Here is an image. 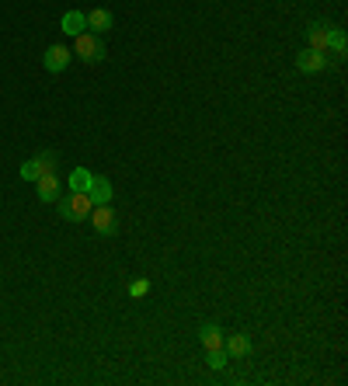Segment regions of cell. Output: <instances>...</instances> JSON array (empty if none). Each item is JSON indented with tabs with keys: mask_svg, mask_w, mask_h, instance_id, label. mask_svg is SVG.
I'll list each match as a JSON object with an SVG mask.
<instances>
[{
	"mask_svg": "<svg viewBox=\"0 0 348 386\" xmlns=\"http://www.w3.org/2000/svg\"><path fill=\"white\" fill-rule=\"evenodd\" d=\"M35 188H39V199L42 202H56L60 199V178L53 171H46L42 178H35Z\"/></svg>",
	"mask_w": 348,
	"mask_h": 386,
	"instance_id": "obj_8",
	"label": "cell"
},
{
	"mask_svg": "<svg viewBox=\"0 0 348 386\" xmlns=\"http://www.w3.org/2000/svg\"><path fill=\"white\" fill-rule=\"evenodd\" d=\"M327 39H331V25H324V22H313V25L306 28V49L327 53Z\"/></svg>",
	"mask_w": 348,
	"mask_h": 386,
	"instance_id": "obj_6",
	"label": "cell"
},
{
	"mask_svg": "<svg viewBox=\"0 0 348 386\" xmlns=\"http://www.w3.org/2000/svg\"><path fill=\"white\" fill-rule=\"evenodd\" d=\"M56 205H60V216H63L67 223H81V219H88V216H91V209H94V202H91L84 192L60 195V199H56Z\"/></svg>",
	"mask_w": 348,
	"mask_h": 386,
	"instance_id": "obj_1",
	"label": "cell"
},
{
	"mask_svg": "<svg viewBox=\"0 0 348 386\" xmlns=\"http://www.w3.org/2000/svg\"><path fill=\"white\" fill-rule=\"evenodd\" d=\"M223 351L230 358H247L251 355V334H230V337H223Z\"/></svg>",
	"mask_w": 348,
	"mask_h": 386,
	"instance_id": "obj_7",
	"label": "cell"
},
{
	"mask_svg": "<svg viewBox=\"0 0 348 386\" xmlns=\"http://www.w3.org/2000/svg\"><path fill=\"white\" fill-rule=\"evenodd\" d=\"M112 28V15L105 11V8H94V11H88V32H94V35H105Z\"/></svg>",
	"mask_w": 348,
	"mask_h": 386,
	"instance_id": "obj_10",
	"label": "cell"
},
{
	"mask_svg": "<svg viewBox=\"0 0 348 386\" xmlns=\"http://www.w3.org/2000/svg\"><path fill=\"white\" fill-rule=\"evenodd\" d=\"M42 174H46V167L39 164V157H32V160H25V164H22V178L35 181V178H42Z\"/></svg>",
	"mask_w": 348,
	"mask_h": 386,
	"instance_id": "obj_15",
	"label": "cell"
},
{
	"mask_svg": "<svg viewBox=\"0 0 348 386\" xmlns=\"http://www.w3.org/2000/svg\"><path fill=\"white\" fill-rule=\"evenodd\" d=\"M223 337H226V334H223L216 324H202V327H199V341L206 344V351H213V348H223Z\"/></svg>",
	"mask_w": 348,
	"mask_h": 386,
	"instance_id": "obj_11",
	"label": "cell"
},
{
	"mask_svg": "<svg viewBox=\"0 0 348 386\" xmlns=\"http://www.w3.org/2000/svg\"><path fill=\"white\" fill-rule=\"evenodd\" d=\"M327 67V53H317V49H303L296 56V70L299 74H320Z\"/></svg>",
	"mask_w": 348,
	"mask_h": 386,
	"instance_id": "obj_5",
	"label": "cell"
},
{
	"mask_svg": "<svg viewBox=\"0 0 348 386\" xmlns=\"http://www.w3.org/2000/svg\"><path fill=\"white\" fill-rule=\"evenodd\" d=\"M91 171H84V167H77L74 174H70V192H84L88 195V188H91Z\"/></svg>",
	"mask_w": 348,
	"mask_h": 386,
	"instance_id": "obj_14",
	"label": "cell"
},
{
	"mask_svg": "<svg viewBox=\"0 0 348 386\" xmlns=\"http://www.w3.org/2000/svg\"><path fill=\"white\" fill-rule=\"evenodd\" d=\"M206 362H209V369H226L230 355H226L223 348H213V351H206Z\"/></svg>",
	"mask_w": 348,
	"mask_h": 386,
	"instance_id": "obj_16",
	"label": "cell"
},
{
	"mask_svg": "<svg viewBox=\"0 0 348 386\" xmlns=\"http://www.w3.org/2000/svg\"><path fill=\"white\" fill-rule=\"evenodd\" d=\"M77 39V46L70 49L77 60H84V63H101L105 60V39L101 35H94V32H81V35H74Z\"/></svg>",
	"mask_w": 348,
	"mask_h": 386,
	"instance_id": "obj_2",
	"label": "cell"
},
{
	"mask_svg": "<svg viewBox=\"0 0 348 386\" xmlns=\"http://www.w3.org/2000/svg\"><path fill=\"white\" fill-rule=\"evenodd\" d=\"M327 49L338 56V60H345V53H348V35L341 32V28H331V39H327Z\"/></svg>",
	"mask_w": 348,
	"mask_h": 386,
	"instance_id": "obj_13",
	"label": "cell"
},
{
	"mask_svg": "<svg viewBox=\"0 0 348 386\" xmlns=\"http://www.w3.org/2000/svg\"><path fill=\"white\" fill-rule=\"evenodd\" d=\"M70 60H74V53H70L67 46H49L46 56H42V63H46L49 74H63V70L70 67Z\"/></svg>",
	"mask_w": 348,
	"mask_h": 386,
	"instance_id": "obj_4",
	"label": "cell"
},
{
	"mask_svg": "<svg viewBox=\"0 0 348 386\" xmlns=\"http://www.w3.org/2000/svg\"><path fill=\"white\" fill-rule=\"evenodd\" d=\"M60 25H63L67 35H81V32H88V15H81V11H67Z\"/></svg>",
	"mask_w": 348,
	"mask_h": 386,
	"instance_id": "obj_12",
	"label": "cell"
},
{
	"mask_svg": "<svg viewBox=\"0 0 348 386\" xmlns=\"http://www.w3.org/2000/svg\"><path fill=\"white\" fill-rule=\"evenodd\" d=\"M91 226H94L98 233H105V237H115V233H119V216H115L112 202L91 209Z\"/></svg>",
	"mask_w": 348,
	"mask_h": 386,
	"instance_id": "obj_3",
	"label": "cell"
},
{
	"mask_svg": "<svg viewBox=\"0 0 348 386\" xmlns=\"http://www.w3.org/2000/svg\"><path fill=\"white\" fill-rule=\"evenodd\" d=\"M88 199H91L94 205H108V202H112V181H108V178H91Z\"/></svg>",
	"mask_w": 348,
	"mask_h": 386,
	"instance_id": "obj_9",
	"label": "cell"
},
{
	"mask_svg": "<svg viewBox=\"0 0 348 386\" xmlns=\"http://www.w3.org/2000/svg\"><path fill=\"white\" fill-rule=\"evenodd\" d=\"M147 292H150V282H147V278L129 282V296H136V299H140V296H147Z\"/></svg>",
	"mask_w": 348,
	"mask_h": 386,
	"instance_id": "obj_17",
	"label": "cell"
},
{
	"mask_svg": "<svg viewBox=\"0 0 348 386\" xmlns=\"http://www.w3.org/2000/svg\"><path fill=\"white\" fill-rule=\"evenodd\" d=\"M39 164H42L46 171H53V167H56V153H53V150H42V153H39Z\"/></svg>",
	"mask_w": 348,
	"mask_h": 386,
	"instance_id": "obj_18",
	"label": "cell"
}]
</instances>
